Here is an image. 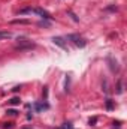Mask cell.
Listing matches in <instances>:
<instances>
[{
    "label": "cell",
    "mask_w": 127,
    "mask_h": 129,
    "mask_svg": "<svg viewBox=\"0 0 127 129\" xmlns=\"http://www.w3.org/2000/svg\"><path fill=\"white\" fill-rule=\"evenodd\" d=\"M9 38H12L11 32H0V39H9Z\"/></svg>",
    "instance_id": "7"
},
{
    "label": "cell",
    "mask_w": 127,
    "mask_h": 129,
    "mask_svg": "<svg viewBox=\"0 0 127 129\" xmlns=\"http://www.w3.org/2000/svg\"><path fill=\"white\" fill-rule=\"evenodd\" d=\"M33 14H37V15H39V17H42L43 20H51V18H52L46 11L40 9V8H34V9H33Z\"/></svg>",
    "instance_id": "3"
},
{
    "label": "cell",
    "mask_w": 127,
    "mask_h": 129,
    "mask_svg": "<svg viewBox=\"0 0 127 129\" xmlns=\"http://www.w3.org/2000/svg\"><path fill=\"white\" fill-rule=\"evenodd\" d=\"M106 108H108V110H112V108H114V102H112L111 99L106 101Z\"/></svg>",
    "instance_id": "8"
},
{
    "label": "cell",
    "mask_w": 127,
    "mask_h": 129,
    "mask_svg": "<svg viewBox=\"0 0 127 129\" xmlns=\"http://www.w3.org/2000/svg\"><path fill=\"white\" fill-rule=\"evenodd\" d=\"M43 96H45V98L48 96V90H46V87H45V89H43Z\"/></svg>",
    "instance_id": "11"
},
{
    "label": "cell",
    "mask_w": 127,
    "mask_h": 129,
    "mask_svg": "<svg viewBox=\"0 0 127 129\" xmlns=\"http://www.w3.org/2000/svg\"><path fill=\"white\" fill-rule=\"evenodd\" d=\"M8 114H11V116H17V111H15V110H8Z\"/></svg>",
    "instance_id": "10"
},
{
    "label": "cell",
    "mask_w": 127,
    "mask_h": 129,
    "mask_svg": "<svg viewBox=\"0 0 127 129\" xmlns=\"http://www.w3.org/2000/svg\"><path fill=\"white\" fill-rule=\"evenodd\" d=\"M15 48L17 50H32V48H34V42H32L30 39H26V38H18Z\"/></svg>",
    "instance_id": "1"
},
{
    "label": "cell",
    "mask_w": 127,
    "mask_h": 129,
    "mask_svg": "<svg viewBox=\"0 0 127 129\" xmlns=\"http://www.w3.org/2000/svg\"><path fill=\"white\" fill-rule=\"evenodd\" d=\"M11 104H12V105H18V104H20V98H12V99H11Z\"/></svg>",
    "instance_id": "9"
},
{
    "label": "cell",
    "mask_w": 127,
    "mask_h": 129,
    "mask_svg": "<svg viewBox=\"0 0 127 129\" xmlns=\"http://www.w3.org/2000/svg\"><path fill=\"white\" fill-rule=\"evenodd\" d=\"M66 39L61 38V36H54L52 38V42L55 44V45H58V47H61V48H66V42H64Z\"/></svg>",
    "instance_id": "5"
},
{
    "label": "cell",
    "mask_w": 127,
    "mask_h": 129,
    "mask_svg": "<svg viewBox=\"0 0 127 129\" xmlns=\"http://www.w3.org/2000/svg\"><path fill=\"white\" fill-rule=\"evenodd\" d=\"M33 108H34L36 113H40L43 110H48V104L46 102H34L33 104Z\"/></svg>",
    "instance_id": "4"
},
{
    "label": "cell",
    "mask_w": 127,
    "mask_h": 129,
    "mask_svg": "<svg viewBox=\"0 0 127 129\" xmlns=\"http://www.w3.org/2000/svg\"><path fill=\"white\" fill-rule=\"evenodd\" d=\"M55 129H75V128H73V125H72V123L66 122V123H63L61 126H58V128H55Z\"/></svg>",
    "instance_id": "6"
},
{
    "label": "cell",
    "mask_w": 127,
    "mask_h": 129,
    "mask_svg": "<svg viewBox=\"0 0 127 129\" xmlns=\"http://www.w3.org/2000/svg\"><path fill=\"white\" fill-rule=\"evenodd\" d=\"M24 129H32V128H24Z\"/></svg>",
    "instance_id": "12"
},
{
    "label": "cell",
    "mask_w": 127,
    "mask_h": 129,
    "mask_svg": "<svg viewBox=\"0 0 127 129\" xmlns=\"http://www.w3.org/2000/svg\"><path fill=\"white\" fill-rule=\"evenodd\" d=\"M67 41H72L76 47H79V48H84L85 45H87V41L82 38V36H79V35H67V38H66Z\"/></svg>",
    "instance_id": "2"
}]
</instances>
